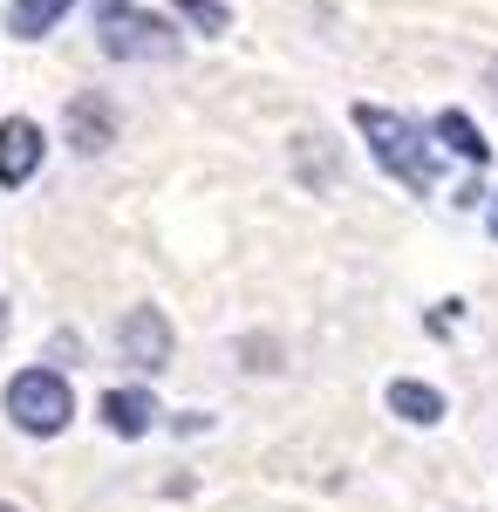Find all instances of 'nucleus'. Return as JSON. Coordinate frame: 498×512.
<instances>
[{
	"mask_svg": "<svg viewBox=\"0 0 498 512\" xmlns=\"http://www.w3.org/2000/svg\"><path fill=\"white\" fill-rule=\"evenodd\" d=\"M492 239H498V192H492Z\"/></svg>",
	"mask_w": 498,
	"mask_h": 512,
	"instance_id": "obj_12",
	"label": "nucleus"
},
{
	"mask_svg": "<svg viewBox=\"0 0 498 512\" xmlns=\"http://www.w3.org/2000/svg\"><path fill=\"white\" fill-rule=\"evenodd\" d=\"M69 417H76V390L55 369H21L7 383V424L21 437H55L69 431Z\"/></svg>",
	"mask_w": 498,
	"mask_h": 512,
	"instance_id": "obj_3",
	"label": "nucleus"
},
{
	"mask_svg": "<svg viewBox=\"0 0 498 512\" xmlns=\"http://www.w3.org/2000/svg\"><path fill=\"white\" fill-rule=\"evenodd\" d=\"M110 137H116V110L103 96H76V103H69V144H76L82 158H96Z\"/></svg>",
	"mask_w": 498,
	"mask_h": 512,
	"instance_id": "obj_6",
	"label": "nucleus"
},
{
	"mask_svg": "<svg viewBox=\"0 0 498 512\" xmlns=\"http://www.w3.org/2000/svg\"><path fill=\"white\" fill-rule=\"evenodd\" d=\"M178 7L192 14V28H198V35H226V21H232L219 0H178Z\"/></svg>",
	"mask_w": 498,
	"mask_h": 512,
	"instance_id": "obj_11",
	"label": "nucleus"
},
{
	"mask_svg": "<svg viewBox=\"0 0 498 512\" xmlns=\"http://www.w3.org/2000/svg\"><path fill=\"white\" fill-rule=\"evenodd\" d=\"M96 41H103L110 62H164V55H178V28L164 14H151V7H137V0H103L96 7Z\"/></svg>",
	"mask_w": 498,
	"mask_h": 512,
	"instance_id": "obj_2",
	"label": "nucleus"
},
{
	"mask_svg": "<svg viewBox=\"0 0 498 512\" xmlns=\"http://www.w3.org/2000/svg\"><path fill=\"white\" fill-rule=\"evenodd\" d=\"M69 7H76V0H14V7H7V35H21V41L55 35V21H62Z\"/></svg>",
	"mask_w": 498,
	"mask_h": 512,
	"instance_id": "obj_8",
	"label": "nucleus"
},
{
	"mask_svg": "<svg viewBox=\"0 0 498 512\" xmlns=\"http://www.w3.org/2000/svg\"><path fill=\"white\" fill-rule=\"evenodd\" d=\"M437 137H444V144H451L464 164H485V158H492V144L478 137V123L464 117V110H444V117H437Z\"/></svg>",
	"mask_w": 498,
	"mask_h": 512,
	"instance_id": "obj_10",
	"label": "nucleus"
},
{
	"mask_svg": "<svg viewBox=\"0 0 498 512\" xmlns=\"http://www.w3.org/2000/svg\"><path fill=\"white\" fill-rule=\"evenodd\" d=\"M116 349H123V362H137V369L157 376L171 362V321H164V308H130L116 321Z\"/></svg>",
	"mask_w": 498,
	"mask_h": 512,
	"instance_id": "obj_4",
	"label": "nucleus"
},
{
	"mask_svg": "<svg viewBox=\"0 0 498 512\" xmlns=\"http://www.w3.org/2000/svg\"><path fill=\"white\" fill-rule=\"evenodd\" d=\"M151 424H157L151 390H103V431H116V437H144Z\"/></svg>",
	"mask_w": 498,
	"mask_h": 512,
	"instance_id": "obj_7",
	"label": "nucleus"
},
{
	"mask_svg": "<svg viewBox=\"0 0 498 512\" xmlns=\"http://www.w3.org/2000/svg\"><path fill=\"white\" fill-rule=\"evenodd\" d=\"M0 335H7V301H0Z\"/></svg>",
	"mask_w": 498,
	"mask_h": 512,
	"instance_id": "obj_13",
	"label": "nucleus"
},
{
	"mask_svg": "<svg viewBox=\"0 0 498 512\" xmlns=\"http://www.w3.org/2000/svg\"><path fill=\"white\" fill-rule=\"evenodd\" d=\"M389 417H403V424H437L444 417V396L430 390V383H389Z\"/></svg>",
	"mask_w": 498,
	"mask_h": 512,
	"instance_id": "obj_9",
	"label": "nucleus"
},
{
	"mask_svg": "<svg viewBox=\"0 0 498 512\" xmlns=\"http://www.w3.org/2000/svg\"><path fill=\"white\" fill-rule=\"evenodd\" d=\"M492 89H498V69H492Z\"/></svg>",
	"mask_w": 498,
	"mask_h": 512,
	"instance_id": "obj_14",
	"label": "nucleus"
},
{
	"mask_svg": "<svg viewBox=\"0 0 498 512\" xmlns=\"http://www.w3.org/2000/svg\"><path fill=\"white\" fill-rule=\"evenodd\" d=\"M41 151H48L41 123L35 117H7V123H0V185L21 192V185L41 171Z\"/></svg>",
	"mask_w": 498,
	"mask_h": 512,
	"instance_id": "obj_5",
	"label": "nucleus"
},
{
	"mask_svg": "<svg viewBox=\"0 0 498 512\" xmlns=\"http://www.w3.org/2000/svg\"><path fill=\"white\" fill-rule=\"evenodd\" d=\"M355 130L369 137V158L383 164L389 178H403L410 192H430L437 185V151L423 144V130L396 110H376V103H355Z\"/></svg>",
	"mask_w": 498,
	"mask_h": 512,
	"instance_id": "obj_1",
	"label": "nucleus"
},
{
	"mask_svg": "<svg viewBox=\"0 0 498 512\" xmlns=\"http://www.w3.org/2000/svg\"><path fill=\"white\" fill-rule=\"evenodd\" d=\"M0 512H14V506H0Z\"/></svg>",
	"mask_w": 498,
	"mask_h": 512,
	"instance_id": "obj_15",
	"label": "nucleus"
}]
</instances>
